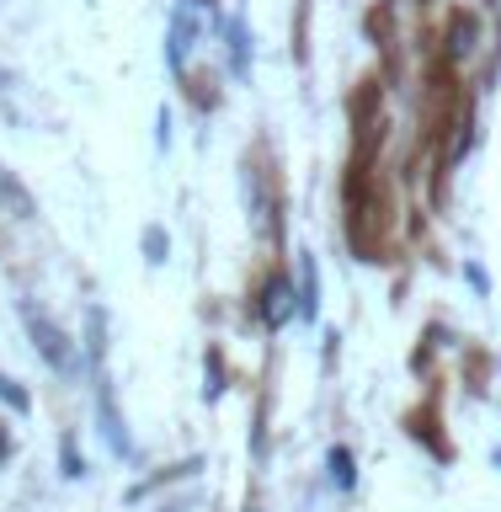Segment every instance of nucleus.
<instances>
[{"label":"nucleus","mask_w":501,"mask_h":512,"mask_svg":"<svg viewBox=\"0 0 501 512\" xmlns=\"http://www.w3.org/2000/svg\"><path fill=\"white\" fill-rule=\"evenodd\" d=\"M0 400H6V406H11L16 416H27V411H32V395H27L11 374H0Z\"/></svg>","instance_id":"obj_8"},{"label":"nucleus","mask_w":501,"mask_h":512,"mask_svg":"<svg viewBox=\"0 0 501 512\" xmlns=\"http://www.w3.org/2000/svg\"><path fill=\"white\" fill-rule=\"evenodd\" d=\"M22 326H27L32 347L43 352V363H48V368H59V374H75V368H80V352L70 347V336H64V331H59L43 310H32L27 299H22Z\"/></svg>","instance_id":"obj_1"},{"label":"nucleus","mask_w":501,"mask_h":512,"mask_svg":"<svg viewBox=\"0 0 501 512\" xmlns=\"http://www.w3.org/2000/svg\"><path fill=\"white\" fill-rule=\"evenodd\" d=\"M166 256H171V240H166V230H160V224H150V230H144V262L160 267Z\"/></svg>","instance_id":"obj_7"},{"label":"nucleus","mask_w":501,"mask_h":512,"mask_svg":"<svg viewBox=\"0 0 501 512\" xmlns=\"http://www.w3.org/2000/svg\"><path fill=\"white\" fill-rule=\"evenodd\" d=\"M59 454H64V475H70V480H80V475H86V459L75 454V438H64V448H59Z\"/></svg>","instance_id":"obj_9"},{"label":"nucleus","mask_w":501,"mask_h":512,"mask_svg":"<svg viewBox=\"0 0 501 512\" xmlns=\"http://www.w3.org/2000/svg\"><path fill=\"white\" fill-rule=\"evenodd\" d=\"M192 11H198V0H176L171 38H166V64H171L176 75H187V54H192Z\"/></svg>","instance_id":"obj_2"},{"label":"nucleus","mask_w":501,"mask_h":512,"mask_svg":"<svg viewBox=\"0 0 501 512\" xmlns=\"http://www.w3.org/2000/svg\"><path fill=\"white\" fill-rule=\"evenodd\" d=\"M160 512H187V502H171V507H160Z\"/></svg>","instance_id":"obj_10"},{"label":"nucleus","mask_w":501,"mask_h":512,"mask_svg":"<svg viewBox=\"0 0 501 512\" xmlns=\"http://www.w3.org/2000/svg\"><path fill=\"white\" fill-rule=\"evenodd\" d=\"M299 272H304V283H299V315L315 320V310H320V288H315V262H310V251H299Z\"/></svg>","instance_id":"obj_5"},{"label":"nucleus","mask_w":501,"mask_h":512,"mask_svg":"<svg viewBox=\"0 0 501 512\" xmlns=\"http://www.w3.org/2000/svg\"><path fill=\"white\" fill-rule=\"evenodd\" d=\"M262 320H267V331H283L288 320H294V283H288V278H272V283H267Z\"/></svg>","instance_id":"obj_4"},{"label":"nucleus","mask_w":501,"mask_h":512,"mask_svg":"<svg viewBox=\"0 0 501 512\" xmlns=\"http://www.w3.org/2000/svg\"><path fill=\"white\" fill-rule=\"evenodd\" d=\"M96 416H102V432H107V448H112V454H118V459H134V438H128V427H123L118 406H112L107 379L96 384Z\"/></svg>","instance_id":"obj_3"},{"label":"nucleus","mask_w":501,"mask_h":512,"mask_svg":"<svg viewBox=\"0 0 501 512\" xmlns=\"http://www.w3.org/2000/svg\"><path fill=\"white\" fill-rule=\"evenodd\" d=\"M326 470H331V486H342V491H352V480H358V475H352V454H347V448H331Z\"/></svg>","instance_id":"obj_6"}]
</instances>
